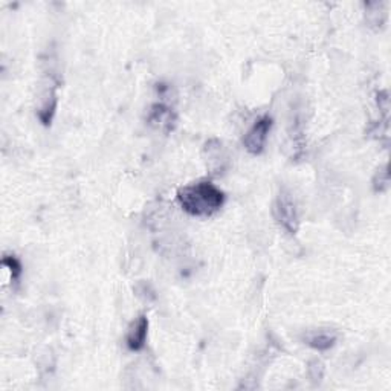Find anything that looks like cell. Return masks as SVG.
Returning a JSON list of instances; mask_svg holds the SVG:
<instances>
[{
  "label": "cell",
  "instance_id": "7",
  "mask_svg": "<svg viewBox=\"0 0 391 391\" xmlns=\"http://www.w3.org/2000/svg\"><path fill=\"white\" fill-rule=\"evenodd\" d=\"M2 265L5 268L10 269L11 280L17 283L20 280L21 272H24V269H21L20 260L16 257V255H8V254H6V255H3V259H2Z\"/></svg>",
  "mask_w": 391,
  "mask_h": 391
},
{
  "label": "cell",
  "instance_id": "3",
  "mask_svg": "<svg viewBox=\"0 0 391 391\" xmlns=\"http://www.w3.org/2000/svg\"><path fill=\"white\" fill-rule=\"evenodd\" d=\"M270 127H272V119L269 116L260 118L259 121L251 127L250 132H247L243 138V146L247 152L252 155H260L263 152V148L266 146Z\"/></svg>",
  "mask_w": 391,
  "mask_h": 391
},
{
  "label": "cell",
  "instance_id": "4",
  "mask_svg": "<svg viewBox=\"0 0 391 391\" xmlns=\"http://www.w3.org/2000/svg\"><path fill=\"white\" fill-rule=\"evenodd\" d=\"M147 332H148V320L146 315H141L139 318L132 322L129 332H127L125 336L127 347H129L132 351H139L144 349L147 341Z\"/></svg>",
  "mask_w": 391,
  "mask_h": 391
},
{
  "label": "cell",
  "instance_id": "1",
  "mask_svg": "<svg viewBox=\"0 0 391 391\" xmlns=\"http://www.w3.org/2000/svg\"><path fill=\"white\" fill-rule=\"evenodd\" d=\"M177 200L184 211L196 217H208L225 204V194L214 184L202 180L198 184L186 185L180 188L177 193Z\"/></svg>",
  "mask_w": 391,
  "mask_h": 391
},
{
  "label": "cell",
  "instance_id": "5",
  "mask_svg": "<svg viewBox=\"0 0 391 391\" xmlns=\"http://www.w3.org/2000/svg\"><path fill=\"white\" fill-rule=\"evenodd\" d=\"M148 123L152 125H156L157 129H161L164 132H171L175 129L176 116L171 112V109L165 107L164 104H155L152 110H150Z\"/></svg>",
  "mask_w": 391,
  "mask_h": 391
},
{
  "label": "cell",
  "instance_id": "6",
  "mask_svg": "<svg viewBox=\"0 0 391 391\" xmlns=\"http://www.w3.org/2000/svg\"><path fill=\"white\" fill-rule=\"evenodd\" d=\"M306 342L315 350L324 351L329 350L330 347H333V344L336 342V335L329 332H315L311 333L309 336H306Z\"/></svg>",
  "mask_w": 391,
  "mask_h": 391
},
{
  "label": "cell",
  "instance_id": "2",
  "mask_svg": "<svg viewBox=\"0 0 391 391\" xmlns=\"http://www.w3.org/2000/svg\"><path fill=\"white\" fill-rule=\"evenodd\" d=\"M274 216L277 222L289 232V234H295L298 229V214L295 202L290 198V194L281 193L277 198L274 205Z\"/></svg>",
  "mask_w": 391,
  "mask_h": 391
}]
</instances>
